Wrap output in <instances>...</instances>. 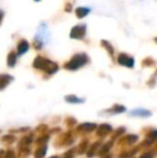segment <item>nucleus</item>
<instances>
[{"mask_svg":"<svg viewBox=\"0 0 157 158\" xmlns=\"http://www.w3.org/2000/svg\"><path fill=\"white\" fill-rule=\"evenodd\" d=\"M118 61L119 64H122V66L129 67V68H132V67H134V58H132V57H130V56H128V55L124 54V53L119 54Z\"/></svg>","mask_w":157,"mask_h":158,"instance_id":"20e7f679","label":"nucleus"},{"mask_svg":"<svg viewBox=\"0 0 157 158\" xmlns=\"http://www.w3.org/2000/svg\"><path fill=\"white\" fill-rule=\"evenodd\" d=\"M85 33H86V25L85 24H80V25L74 26L71 29L70 38H71V39L81 40L85 37Z\"/></svg>","mask_w":157,"mask_h":158,"instance_id":"7ed1b4c3","label":"nucleus"},{"mask_svg":"<svg viewBox=\"0 0 157 158\" xmlns=\"http://www.w3.org/2000/svg\"><path fill=\"white\" fill-rule=\"evenodd\" d=\"M66 100H67V101H69V102H82V101H83V100L79 99V98L74 97V96H68V97L66 98Z\"/></svg>","mask_w":157,"mask_h":158,"instance_id":"9b49d317","label":"nucleus"},{"mask_svg":"<svg viewBox=\"0 0 157 158\" xmlns=\"http://www.w3.org/2000/svg\"><path fill=\"white\" fill-rule=\"evenodd\" d=\"M36 1H40V0H36Z\"/></svg>","mask_w":157,"mask_h":158,"instance_id":"2eb2a0df","label":"nucleus"},{"mask_svg":"<svg viewBox=\"0 0 157 158\" xmlns=\"http://www.w3.org/2000/svg\"><path fill=\"white\" fill-rule=\"evenodd\" d=\"M131 115L134 116H142V117H147L151 116V112L147 110H134L131 112Z\"/></svg>","mask_w":157,"mask_h":158,"instance_id":"6e6552de","label":"nucleus"},{"mask_svg":"<svg viewBox=\"0 0 157 158\" xmlns=\"http://www.w3.org/2000/svg\"><path fill=\"white\" fill-rule=\"evenodd\" d=\"M2 19H3V12L0 10V24H1V22H2Z\"/></svg>","mask_w":157,"mask_h":158,"instance_id":"ddd939ff","label":"nucleus"},{"mask_svg":"<svg viewBox=\"0 0 157 158\" xmlns=\"http://www.w3.org/2000/svg\"><path fill=\"white\" fill-rule=\"evenodd\" d=\"M155 41H156V43H157V38H155Z\"/></svg>","mask_w":157,"mask_h":158,"instance_id":"4468645a","label":"nucleus"},{"mask_svg":"<svg viewBox=\"0 0 157 158\" xmlns=\"http://www.w3.org/2000/svg\"><path fill=\"white\" fill-rule=\"evenodd\" d=\"M153 157V153H147V154H143L140 158H152Z\"/></svg>","mask_w":157,"mask_h":158,"instance_id":"f8f14e48","label":"nucleus"},{"mask_svg":"<svg viewBox=\"0 0 157 158\" xmlns=\"http://www.w3.org/2000/svg\"><path fill=\"white\" fill-rule=\"evenodd\" d=\"M29 48V44L26 40H21L17 44V54L19 55H23L25 54L26 52L28 51Z\"/></svg>","mask_w":157,"mask_h":158,"instance_id":"39448f33","label":"nucleus"},{"mask_svg":"<svg viewBox=\"0 0 157 158\" xmlns=\"http://www.w3.org/2000/svg\"><path fill=\"white\" fill-rule=\"evenodd\" d=\"M34 67L36 69H39V70L45 71L48 74H53V73H55L58 70V66H57L56 63H54V61L50 60V59L45 58V57H42V56H38L35 59Z\"/></svg>","mask_w":157,"mask_h":158,"instance_id":"f257e3e1","label":"nucleus"},{"mask_svg":"<svg viewBox=\"0 0 157 158\" xmlns=\"http://www.w3.org/2000/svg\"><path fill=\"white\" fill-rule=\"evenodd\" d=\"M101 45L105 46V48H108V52H109L111 55H113V52H114V51H113V48H112V45L109 43V42L105 41V40H102V41H101Z\"/></svg>","mask_w":157,"mask_h":158,"instance_id":"9d476101","label":"nucleus"},{"mask_svg":"<svg viewBox=\"0 0 157 158\" xmlns=\"http://www.w3.org/2000/svg\"><path fill=\"white\" fill-rule=\"evenodd\" d=\"M88 56L84 53H80V54L74 55L71 58V60L69 63H67L65 64L66 69H69V70H76V69L81 68L82 66L88 63Z\"/></svg>","mask_w":157,"mask_h":158,"instance_id":"f03ea898","label":"nucleus"},{"mask_svg":"<svg viewBox=\"0 0 157 158\" xmlns=\"http://www.w3.org/2000/svg\"><path fill=\"white\" fill-rule=\"evenodd\" d=\"M89 12H90V9L89 8H84V6H79V8H76V14L79 19H83V17H85Z\"/></svg>","mask_w":157,"mask_h":158,"instance_id":"0eeeda50","label":"nucleus"},{"mask_svg":"<svg viewBox=\"0 0 157 158\" xmlns=\"http://www.w3.org/2000/svg\"><path fill=\"white\" fill-rule=\"evenodd\" d=\"M12 80H13V77H10V75L0 74V89H3Z\"/></svg>","mask_w":157,"mask_h":158,"instance_id":"423d86ee","label":"nucleus"},{"mask_svg":"<svg viewBox=\"0 0 157 158\" xmlns=\"http://www.w3.org/2000/svg\"><path fill=\"white\" fill-rule=\"evenodd\" d=\"M16 63V54L14 52H11L8 56V64L10 67H13Z\"/></svg>","mask_w":157,"mask_h":158,"instance_id":"1a4fd4ad","label":"nucleus"}]
</instances>
